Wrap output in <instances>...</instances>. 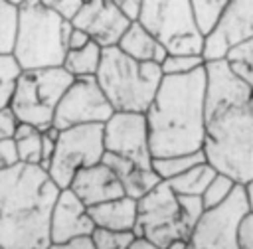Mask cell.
Listing matches in <instances>:
<instances>
[{
	"label": "cell",
	"mask_w": 253,
	"mask_h": 249,
	"mask_svg": "<svg viewBox=\"0 0 253 249\" xmlns=\"http://www.w3.org/2000/svg\"><path fill=\"white\" fill-rule=\"evenodd\" d=\"M204 160H206L204 150H196V152H188V154L158 156V158H152V170L158 174L160 180H170Z\"/></svg>",
	"instance_id": "obj_23"
},
{
	"label": "cell",
	"mask_w": 253,
	"mask_h": 249,
	"mask_svg": "<svg viewBox=\"0 0 253 249\" xmlns=\"http://www.w3.org/2000/svg\"><path fill=\"white\" fill-rule=\"evenodd\" d=\"M59 186L38 164L0 170V247L47 249L49 219Z\"/></svg>",
	"instance_id": "obj_3"
},
{
	"label": "cell",
	"mask_w": 253,
	"mask_h": 249,
	"mask_svg": "<svg viewBox=\"0 0 253 249\" xmlns=\"http://www.w3.org/2000/svg\"><path fill=\"white\" fill-rule=\"evenodd\" d=\"M126 55L138 59V61H154V63H162L166 57V47L138 22L132 20L128 24V28L125 30V34L121 36L119 43H117Z\"/></svg>",
	"instance_id": "obj_19"
},
{
	"label": "cell",
	"mask_w": 253,
	"mask_h": 249,
	"mask_svg": "<svg viewBox=\"0 0 253 249\" xmlns=\"http://www.w3.org/2000/svg\"><path fill=\"white\" fill-rule=\"evenodd\" d=\"M101 51L103 47L89 40L83 47L77 49H67L65 57H63V67L73 75V77H87V75H95L99 61H101Z\"/></svg>",
	"instance_id": "obj_21"
},
{
	"label": "cell",
	"mask_w": 253,
	"mask_h": 249,
	"mask_svg": "<svg viewBox=\"0 0 253 249\" xmlns=\"http://www.w3.org/2000/svg\"><path fill=\"white\" fill-rule=\"evenodd\" d=\"M245 211L243 186L237 184L223 204L202 211L186 239V249H239L237 223Z\"/></svg>",
	"instance_id": "obj_10"
},
{
	"label": "cell",
	"mask_w": 253,
	"mask_h": 249,
	"mask_svg": "<svg viewBox=\"0 0 253 249\" xmlns=\"http://www.w3.org/2000/svg\"><path fill=\"white\" fill-rule=\"evenodd\" d=\"M204 63L206 59L202 53H166L160 67L164 75H182L198 69Z\"/></svg>",
	"instance_id": "obj_28"
},
{
	"label": "cell",
	"mask_w": 253,
	"mask_h": 249,
	"mask_svg": "<svg viewBox=\"0 0 253 249\" xmlns=\"http://www.w3.org/2000/svg\"><path fill=\"white\" fill-rule=\"evenodd\" d=\"M91 38L87 36V32H83L81 28H71V32H69V36H67V49H77V47H83L87 42H89Z\"/></svg>",
	"instance_id": "obj_37"
},
{
	"label": "cell",
	"mask_w": 253,
	"mask_h": 249,
	"mask_svg": "<svg viewBox=\"0 0 253 249\" xmlns=\"http://www.w3.org/2000/svg\"><path fill=\"white\" fill-rule=\"evenodd\" d=\"M8 2H12V4H16V6H18V4H20V2H24V0H8Z\"/></svg>",
	"instance_id": "obj_41"
},
{
	"label": "cell",
	"mask_w": 253,
	"mask_h": 249,
	"mask_svg": "<svg viewBox=\"0 0 253 249\" xmlns=\"http://www.w3.org/2000/svg\"><path fill=\"white\" fill-rule=\"evenodd\" d=\"M223 59L253 89V38L235 45V47H231Z\"/></svg>",
	"instance_id": "obj_24"
},
{
	"label": "cell",
	"mask_w": 253,
	"mask_h": 249,
	"mask_svg": "<svg viewBox=\"0 0 253 249\" xmlns=\"http://www.w3.org/2000/svg\"><path fill=\"white\" fill-rule=\"evenodd\" d=\"M71 24L87 32V36L101 47H109L119 43L130 20L111 0H89L81 4L71 18Z\"/></svg>",
	"instance_id": "obj_14"
},
{
	"label": "cell",
	"mask_w": 253,
	"mask_h": 249,
	"mask_svg": "<svg viewBox=\"0 0 253 249\" xmlns=\"http://www.w3.org/2000/svg\"><path fill=\"white\" fill-rule=\"evenodd\" d=\"M18 150H16V142L14 138H2L0 140V170H6L14 164H18Z\"/></svg>",
	"instance_id": "obj_33"
},
{
	"label": "cell",
	"mask_w": 253,
	"mask_h": 249,
	"mask_svg": "<svg viewBox=\"0 0 253 249\" xmlns=\"http://www.w3.org/2000/svg\"><path fill=\"white\" fill-rule=\"evenodd\" d=\"M16 124H18V119L12 113V109L10 107H2L0 109V140L14 136Z\"/></svg>",
	"instance_id": "obj_34"
},
{
	"label": "cell",
	"mask_w": 253,
	"mask_h": 249,
	"mask_svg": "<svg viewBox=\"0 0 253 249\" xmlns=\"http://www.w3.org/2000/svg\"><path fill=\"white\" fill-rule=\"evenodd\" d=\"M130 22L132 20H138V14H140V6H142V0H111Z\"/></svg>",
	"instance_id": "obj_35"
},
{
	"label": "cell",
	"mask_w": 253,
	"mask_h": 249,
	"mask_svg": "<svg viewBox=\"0 0 253 249\" xmlns=\"http://www.w3.org/2000/svg\"><path fill=\"white\" fill-rule=\"evenodd\" d=\"M138 22L168 53H202L204 34L192 0H142Z\"/></svg>",
	"instance_id": "obj_8"
},
{
	"label": "cell",
	"mask_w": 253,
	"mask_h": 249,
	"mask_svg": "<svg viewBox=\"0 0 253 249\" xmlns=\"http://www.w3.org/2000/svg\"><path fill=\"white\" fill-rule=\"evenodd\" d=\"M18 73H20V67H18L16 59L12 57V53L0 55V109L8 107V103H10L14 79Z\"/></svg>",
	"instance_id": "obj_30"
},
{
	"label": "cell",
	"mask_w": 253,
	"mask_h": 249,
	"mask_svg": "<svg viewBox=\"0 0 253 249\" xmlns=\"http://www.w3.org/2000/svg\"><path fill=\"white\" fill-rule=\"evenodd\" d=\"M47 249H95V247H93L91 237L85 235V237H75V239H69L63 243H49Z\"/></svg>",
	"instance_id": "obj_36"
},
{
	"label": "cell",
	"mask_w": 253,
	"mask_h": 249,
	"mask_svg": "<svg viewBox=\"0 0 253 249\" xmlns=\"http://www.w3.org/2000/svg\"><path fill=\"white\" fill-rule=\"evenodd\" d=\"M126 249H160V247H158V245H154L152 241H148V239H144V237L136 235V237L130 241V245H128Z\"/></svg>",
	"instance_id": "obj_38"
},
{
	"label": "cell",
	"mask_w": 253,
	"mask_h": 249,
	"mask_svg": "<svg viewBox=\"0 0 253 249\" xmlns=\"http://www.w3.org/2000/svg\"><path fill=\"white\" fill-rule=\"evenodd\" d=\"M14 142L18 150V158L24 164H38L42 162V130L34 124L20 123L14 130Z\"/></svg>",
	"instance_id": "obj_22"
},
{
	"label": "cell",
	"mask_w": 253,
	"mask_h": 249,
	"mask_svg": "<svg viewBox=\"0 0 253 249\" xmlns=\"http://www.w3.org/2000/svg\"><path fill=\"white\" fill-rule=\"evenodd\" d=\"M113 113L115 109L101 91L95 75L73 77L55 107L51 124L59 130L75 124H103Z\"/></svg>",
	"instance_id": "obj_11"
},
{
	"label": "cell",
	"mask_w": 253,
	"mask_h": 249,
	"mask_svg": "<svg viewBox=\"0 0 253 249\" xmlns=\"http://www.w3.org/2000/svg\"><path fill=\"white\" fill-rule=\"evenodd\" d=\"M89 215L95 227L119 229V231H134L136 223V200L130 196H119L95 206H89Z\"/></svg>",
	"instance_id": "obj_18"
},
{
	"label": "cell",
	"mask_w": 253,
	"mask_h": 249,
	"mask_svg": "<svg viewBox=\"0 0 253 249\" xmlns=\"http://www.w3.org/2000/svg\"><path fill=\"white\" fill-rule=\"evenodd\" d=\"M160 63L138 61L119 45L103 47L95 79L115 111L144 113L162 81Z\"/></svg>",
	"instance_id": "obj_5"
},
{
	"label": "cell",
	"mask_w": 253,
	"mask_h": 249,
	"mask_svg": "<svg viewBox=\"0 0 253 249\" xmlns=\"http://www.w3.org/2000/svg\"><path fill=\"white\" fill-rule=\"evenodd\" d=\"M103 144L105 152L128 158L140 166H152L144 113L115 111L103 123Z\"/></svg>",
	"instance_id": "obj_12"
},
{
	"label": "cell",
	"mask_w": 253,
	"mask_h": 249,
	"mask_svg": "<svg viewBox=\"0 0 253 249\" xmlns=\"http://www.w3.org/2000/svg\"><path fill=\"white\" fill-rule=\"evenodd\" d=\"M71 28V20H63L40 0L20 2L12 45V57L16 59L18 67L36 69L61 65Z\"/></svg>",
	"instance_id": "obj_4"
},
{
	"label": "cell",
	"mask_w": 253,
	"mask_h": 249,
	"mask_svg": "<svg viewBox=\"0 0 253 249\" xmlns=\"http://www.w3.org/2000/svg\"><path fill=\"white\" fill-rule=\"evenodd\" d=\"M225 4H227V0H192L196 22H198L204 36L211 30L213 22L217 20V16H219V12Z\"/></svg>",
	"instance_id": "obj_29"
},
{
	"label": "cell",
	"mask_w": 253,
	"mask_h": 249,
	"mask_svg": "<svg viewBox=\"0 0 253 249\" xmlns=\"http://www.w3.org/2000/svg\"><path fill=\"white\" fill-rule=\"evenodd\" d=\"M0 249H2V247H0Z\"/></svg>",
	"instance_id": "obj_43"
},
{
	"label": "cell",
	"mask_w": 253,
	"mask_h": 249,
	"mask_svg": "<svg viewBox=\"0 0 253 249\" xmlns=\"http://www.w3.org/2000/svg\"><path fill=\"white\" fill-rule=\"evenodd\" d=\"M253 38V0H227L211 30L204 36L206 61L223 59L227 51Z\"/></svg>",
	"instance_id": "obj_13"
},
{
	"label": "cell",
	"mask_w": 253,
	"mask_h": 249,
	"mask_svg": "<svg viewBox=\"0 0 253 249\" xmlns=\"http://www.w3.org/2000/svg\"><path fill=\"white\" fill-rule=\"evenodd\" d=\"M235 186H237V184H235L229 176H225V174H221V172H215V176L210 180V184L206 186L204 194L200 196V198H202V204H204V209L215 208V206L223 204V202L229 198V194L233 192Z\"/></svg>",
	"instance_id": "obj_26"
},
{
	"label": "cell",
	"mask_w": 253,
	"mask_h": 249,
	"mask_svg": "<svg viewBox=\"0 0 253 249\" xmlns=\"http://www.w3.org/2000/svg\"><path fill=\"white\" fill-rule=\"evenodd\" d=\"M243 196H245V204H247V211L253 213V178L249 182L243 184Z\"/></svg>",
	"instance_id": "obj_39"
},
{
	"label": "cell",
	"mask_w": 253,
	"mask_h": 249,
	"mask_svg": "<svg viewBox=\"0 0 253 249\" xmlns=\"http://www.w3.org/2000/svg\"><path fill=\"white\" fill-rule=\"evenodd\" d=\"M204 156L235 184L253 178V89L225 59L206 61Z\"/></svg>",
	"instance_id": "obj_1"
},
{
	"label": "cell",
	"mask_w": 253,
	"mask_h": 249,
	"mask_svg": "<svg viewBox=\"0 0 253 249\" xmlns=\"http://www.w3.org/2000/svg\"><path fill=\"white\" fill-rule=\"evenodd\" d=\"M237 245L239 249H253V213L245 211L237 223Z\"/></svg>",
	"instance_id": "obj_31"
},
{
	"label": "cell",
	"mask_w": 253,
	"mask_h": 249,
	"mask_svg": "<svg viewBox=\"0 0 253 249\" xmlns=\"http://www.w3.org/2000/svg\"><path fill=\"white\" fill-rule=\"evenodd\" d=\"M71 192L89 208L119 196H125V190L115 176V172L105 162H95L91 166L79 168L71 178L69 186Z\"/></svg>",
	"instance_id": "obj_16"
},
{
	"label": "cell",
	"mask_w": 253,
	"mask_h": 249,
	"mask_svg": "<svg viewBox=\"0 0 253 249\" xmlns=\"http://www.w3.org/2000/svg\"><path fill=\"white\" fill-rule=\"evenodd\" d=\"M213 176H215V168L204 160V162L188 168L186 172H182L170 180H164V182H168V186L180 196H202Z\"/></svg>",
	"instance_id": "obj_20"
},
{
	"label": "cell",
	"mask_w": 253,
	"mask_h": 249,
	"mask_svg": "<svg viewBox=\"0 0 253 249\" xmlns=\"http://www.w3.org/2000/svg\"><path fill=\"white\" fill-rule=\"evenodd\" d=\"M95 223L89 215L87 206L71 192V188H61L49 219V239L51 243H63L75 237L91 235Z\"/></svg>",
	"instance_id": "obj_15"
},
{
	"label": "cell",
	"mask_w": 253,
	"mask_h": 249,
	"mask_svg": "<svg viewBox=\"0 0 253 249\" xmlns=\"http://www.w3.org/2000/svg\"><path fill=\"white\" fill-rule=\"evenodd\" d=\"M105 154L103 124H75L61 128L47 174L59 188H67L79 168L101 162Z\"/></svg>",
	"instance_id": "obj_9"
},
{
	"label": "cell",
	"mask_w": 253,
	"mask_h": 249,
	"mask_svg": "<svg viewBox=\"0 0 253 249\" xmlns=\"http://www.w3.org/2000/svg\"><path fill=\"white\" fill-rule=\"evenodd\" d=\"M164 249H186V239H174Z\"/></svg>",
	"instance_id": "obj_40"
},
{
	"label": "cell",
	"mask_w": 253,
	"mask_h": 249,
	"mask_svg": "<svg viewBox=\"0 0 253 249\" xmlns=\"http://www.w3.org/2000/svg\"><path fill=\"white\" fill-rule=\"evenodd\" d=\"M202 211L204 204L200 196H180L168 182L160 180L150 192L136 200L134 235L164 249L174 239H188Z\"/></svg>",
	"instance_id": "obj_6"
},
{
	"label": "cell",
	"mask_w": 253,
	"mask_h": 249,
	"mask_svg": "<svg viewBox=\"0 0 253 249\" xmlns=\"http://www.w3.org/2000/svg\"><path fill=\"white\" fill-rule=\"evenodd\" d=\"M40 2L45 4L47 8H51L53 12H57L63 20H71L83 4L81 0H40Z\"/></svg>",
	"instance_id": "obj_32"
},
{
	"label": "cell",
	"mask_w": 253,
	"mask_h": 249,
	"mask_svg": "<svg viewBox=\"0 0 253 249\" xmlns=\"http://www.w3.org/2000/svg\"><path fill=\"white\" fill-rule=\"evenodd\" d=\"M71 81L73 75L63 65L20 69L14 79L8 107L20 123H28L43 130L51 126L55 107Z\"/></svg>",
	"instance_id": "obj_7"
},
{
	"label": "cell",
	"mask_w": 253,
	"mask_h": 249,
	"mask_svg": "<svg viewBox=\"0 0 253 249\" xmlns=\"http://www.w3.org/2000/svg\"><path fill=\"white\" fill-rule=\"evenodd\" d=\"M89 237H91L95 249H126L136 235H134V231H119V229L95 227Z\"/></svg>",
	"instance_id": "obj_27"
},
{
	"label": "cell",
	"mask_w": 253,
	"mask_h": 249,
	"mask_svg": "<svg viewBox=\"0 0 253 249\" xmlns=\"http://www.w3.org/2000/svg\"><path fill=\"white\" fill-rule=\"evenodd\" d=\"M81 2H89V0H81Z\"/></svg>",
	"instance_id": "obj_42"
},
{
	"label": "cell",
	"mask_w": 253,
	"mask_h": 249,
	"mask_svg": "<svg viewBox=\"0 0 253 249\" xmlns=\"http://www.w3.org/2000/svg\"><path fill=\"white\" fill-rule=\"evenodd\" d=\"M206 81V63L190 73L162 77L144 111L152 158L202 150Z\"/></svg>",
	"instance_id": "obj_2"
},
{
	"label": "cell",
	"mask_w": 253,
	"mask_h": 249,
	"mask_svg": "<svg viewBox=\"0 0 253 249\" xmlns=\"http://www.w3.org/2000/svg\"><path fill=\"white\" fill-rule=\"evenodd\" d=\"M16 20H18V6L8 0H0V55L12 53Z\"/></svg>",
	"instance_id": "obj_25"
},
{
	"label": "cell",
	"mask_w": 253,
	"mask_h": 249,
	"mask_svg": "<svg viewBox=\"0 0 253 249\" xmlns=\"http://www.w3.org/2000/svg\"><path fill=\"white\" fill-rule=\"evenodd\" d=\"M101 162H105L115 172V176L119 178L125 194L134 198V200L142 198L146 192H150L160 182V178L152 170V166H140V164H136L128 158L117 156L113 152H105Z\"/></svg>",
	"instance_id": "obj_17"
}]
</instances>
